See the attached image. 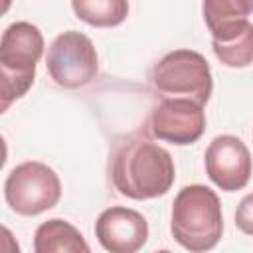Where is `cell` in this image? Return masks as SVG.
Instances as JSON below:
<instances>
[{
	"instance_id": "1",
	"label": "cell",
	"mask_w": 253,
	"mask_h": 253,
	"mask_svg": "<svg viewBox=\"0 0 253 253\" xmlns=\"http://www.w3.org/2000/svg\"><path fill=\"white\" fill-rule=\"evenodd\" d=\"M176 178L170 152L144 136H128L117 142L111 156V180L119 194L130 200L164 196Z\"/></svg>"
},
{
	"instance_id": "2",
	"label": "cell",
	"mask_w": 253,
	"mask_h": 253,
	"mask_svg": "<svg viewBox=\"0 0 253 253\" xmlns=\"http://www.w3.org/2000/svg\"><path fill=\"white\" fill-rule=\"evenodd\" d=\"M170 231L176 243L188 251L202 253L213 249L223 231L217 194L204 184L184 186L172 202Z\"/></svg>"
},
{
	"instance_id": "3",
	"label": "cell",
	"mask_w": 253,
	"mask_h": 253,
	"mask_svg": "<svg viewBox=\"0 0 253 253\" xmlns=\"http://www.w3.org/2000/svg\"><path fill=\"white\" fill-rule=\"evenodd\" d=\"M43 53V36L30 22L10 24L0 40V73H2V111L16 99L24 97L34 85L36 63Z\"/></svg>"
},
{
	"instance_id": "4",
	"label": "cell",
	"mask_w": 253,
	"mask_h": 253,
	"mask_svg": "<svg viewBox=\"0 0 253 253\" xmlns=\"http://www.w3.org/2000/svg\"><path fill=\"white\" fill-rule=\"evenodd\" d=\"M152 85L164 97H190L206 105L213 81L206 57L194 49H174L152 67Z\"/></svg>"
},
{
	"instance_id": "5",
	"label": "cell",
	"mask_w": 253,
	"mask_h": 253,
	"mask_svg": "<svg viewBox=\"0 0 253 253\" xmlns=\"http://www.w3.org/2000/svg\"><path fill=\"white\" fill-rule=\"evenodd\" d=\"M4 198L20 215H40L51 210L61 198L57 174L43 162H22L10 170L4 182Z\"/></svg>"
},
{
	"instance_id": "6",
	"label": "cell",
	"mask_w": 253,
	"mask_h": 253,
	"mask_svg": "<svg viewBox=\"0 0 253 253\" xmlns=\"http://www.w3.org/2000/svg\"><path fill=\"white\" fill-rule=\"evenodd\" d=\"M49 77L65 89H79L91 83L97 75V51L93 42L75 30L59 34L45 57Z\"/></svg>"
},
{
	"instance_id": "7",
	"label": "cell",
	"mask_w": 253,
	"mask_h": 253,
	"mask_svg": "<svg viewBox=\"0 0 253 253\" xmlns=\"http://www.w3.org/2000/svg\"><path fill=\"white\" fill-rule=\"evenodd\" d=\"M148 130L158 140L192 144L206 130L204 105L190 97H162L148 117Z\"/></svg>"
},
{
	"instance_id": "8",
	"label": "cell",
	"mask_w": 253,
	"mask_h": 253,
	"mask_svg": "<svg viewBox=\"0 0 253 253\" xmlns=\"http://www.w3.org/2000/svg\"><path fill=\"white\" fill-rule=\"evenodd\" d=\"M206 172L223 192H237L249 184L253 162L245 142L233 134L215 136L206 148Z\"/></svg>"
},
{
	"instance_id": "9",
	"label": "cell",
	"mask_w": 253,
	"mask_h": 253,
	"mask_svg": "<svg viewBox=\"0 0 253 253\" xmlns=\"http://www.w3.org/2000/svg\"><path fill=\"white\" fill-rule=\"evenodd\" d=\"M95 235L101 247L111 253H134L148 239V223L136 210L111 206L99 213Z\"/></svg>"
},
{
	"instance_id": "10",
	"label": "cell",
	"mask_w": 253,
	"mask_h": 253,
	"mask_svg": "<svg viewBox=\"0 0 253 253\" xmlns=\"http://www.w3.org/2000/svg\"><path fill=\"white\" fill-rule=\"evenodd\" d=\"M36 253H89L81 231L65 219H47L38 225L34 235Z\"/></svg>"
},
{
	"instance_id": "11",
	"label": "cell",
	"mask_w": 253,
	"mask_h": 253,
	"mask_svg": "<svg viewBox=\"0 0 253 253\" xmlns=\"http://www.w3.org/2000/svg\"><path fill=\"white\" fill-rule=\"evenodd\" d=\"M215 57L227 67H247L253 63V24L249 20L211 38Z\"/></svg>"
},
{
	"instance_id": "12",
	"label": "cell",
	"mask_w": 253,
	"mask_h": 253,
	"mask_svg": "<svg viewBox=\"0 0 253 253\" xmlns=\"http://www.w3.org/2000/svg\"><path fill=\"white\" fill-rule=\"evenodd\" d=\"M202 12L213 38L245 22L247 16L253 14V0H204Z\"/></svg>"
},
{
	"instance_id": "13",
	"label": "cell",
	"mask_w": 253,
	"mask_h": 253,
	"mask_svg": "<svg viewBox=\"0 0 253 253\" xmlns=\"http://www.w3.org/2000/svg\"><path fill=\"white\" fill-rule=\"evenodd\" d=\"M75 16L95 28H113L126 20V0H71Z\"/></svg>"
},
{
	"instance_id": "14",
	"label": "cell",
	"mask_w": 253,
	"mask_h": 253,
	"mask_svg": "<svg viewBox=\"0 0 253 253\" xmlns=\"http://www.w3.org/2000/svg\"><path fill=\"white\" fill-rule=\"evenodd\" d=\"M235 225L245 233L253 235V194H247L235 210Z\"/></svg>"
}]
</instances>
